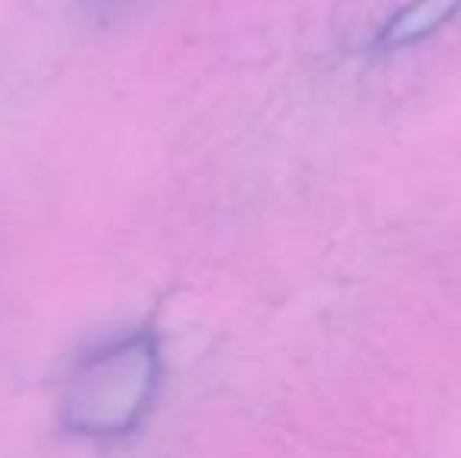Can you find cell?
Returning <instances> with one entry per match:
<instances>
[{"label": "cell", "mask_w": 461, "mask_h": 458, "mask_svg": "<svg viewBox=\"0 0 461 458\" xmlns=\"http://www.w3.org/2000/svg\"><path fill=\"white\" fill-rule=\"evenodd\" d=\"M461 13V0H411L405 10H399L380 31H376L374 50L389 54V50L411 48V44L430 38L439 25L456 19Z\"/></svg>", "instance_id": "obj_2"}, {"label": "cell", "mask_w": 461, "mask_h": 458, "mask_svg": "<svg viewBox=\"0 0 461 458\" xmlns=\"http://www.w3.org/2000/svg\"><path fill=\"white\" fill-rule=\"evenodd\" d=\"M160 383V346L148 330L122 333L86 352L60 392V415L73 434L122 436L148 415Z\"/></svg>", "instance_id": "obj_1"}, {"label": "cell", "mask_w": 461, "mask_h": 458, "mask_svg": "<svg viewBox=\"0 0 461 458\" xmlns=\"http://www.w3.org/2000/svg\"><path fill=\"white\" fill-rule=\"evenodd\" d=\"M145 4L148 0H79L82 13H86L95 25H113V22H120V19L139 13Z\"/></svg>", "instance_id": "obj_3"}]
</instances>
